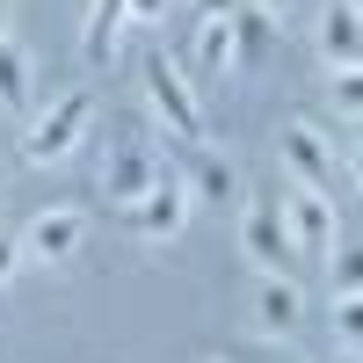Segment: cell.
<instances>
[{
    "instance_id": "1",
    "label": "cell",
    "mask_w": 363,
    "mask_h": 363,
    "mask_svg": "<svg viewBox=\"0 0 363 363\" xmlns=\"http://www.w3.org/2000/svg\"><path fill=\"white\" fill-rule=\"evenodd\" d=\"M145 102H153V116H160V131L167 138H182V145H203V102H196V87H189V73L174 66V58H145Z\"/></svg>"
},
{
    "instance_id": "2",
    "label": "cell",
    "mask_w": 363,
    "mask_h": 363,
    "mask_svg": "<svg viewBox=\"0 0 363 363\" xmlns=\"http://www.w3.org/2000/svg\"><path fill=\"white\" fill-rule=\"evenodd\" d=\"M87 124H95V95H87V87H66V95H58L37 124L22 131V160L29 167H51V160H66L73 145L87 138Z\"/></svg>"
},
{
    "instance_id": "3",
    "label": "cell",
    "mask_w": 363,
    "mask_h": 363,
    "mask_svg": "<svg viewBox=\"0 0 363 363\" xmlns=\"http://www.w3.org/2000/svg\"><path fill=\"white\" fill-rule=\"evenodd\" d=\"M284 160H291V174H298V189H313V196H327L335 203V138H327L320 124H284Z\"/></svg>"
},
{
    "instance_id": "4",
    "label": "cell",
    "mask_w": 363,
    "mask_h": 363,
    "mask_svg": "<svg viewBox=\"0 0 363 363\" xmlns=\"http://www.w3.org/2000/svg\"><path fill=\"white\" fill-rule=\"evenodd\" d=\"M160 182H167V174H160V153H145V145H116L109 167H102V203L131 211L138 196H153Z\"/></svg>"
},
{
    "instance_id": "5",
    "label": "cell",
    "mask_w": 363,
    "mask_h": 363,
    "mask_svg": "<svg viewBox=\"0 0 363 363\" xmlns=\"http://www.w3.org/2000/svg\"><path fill=\"white\" fill-rule=\"evenodd\" d=\"M87 240V211H37L22 233V262H73Z\"/></svg>"
},
{
    "instance_id": "6",
    "label": "cell",
    "mask_w": 363,
    "mask_h": 363,
    "mask_svg": "<svg viewBox=\"0 0 363 363\" xmlns=\"http://www.w3.org/2000/svg\"><path fill=\"white\" fill-rule=\"evenodd\" d=\"M240 247H247V262L262 269V277H291V233H284V218H277V211H269V203H255L247 211V218H240Z\"/></svg>"
},
{
    "instance_id": "7",
    "label": "cell",
    "mask_w": 363,
    "mask_h": 363,
    "mask_svg": "<svg viewBox=\"0 0 363 363\" xmlns=\"http://www.w3.org/2000/svg\"><path fill=\"white\" fill-rule=\"evenodd\" d=\"M277 218H284V233H291V247L335 255V203H327V196H313V189H291Z\"/></svg>"
},
{
    "instance_id": "8",
    "label": "cell",
    "mask_w": 363,
    "mask_h": 363,
    "mask_svg": "<svg viewBox=\"0 0 363 363\" xmlns=\"http://www.w3.org/2000/svg\"><path fill=\"white\" fill-rule=\"evenodd\" d=\"M124 225L145 233V240H174L182 225H189V189H182V182H160L153 196H138V203L124 211Z\"/></svg>"
},
{
    "instance_id": "9",
    "label": "cell",
    "mask_w": 363,
    "mask_h": 363,
    "mask_svg": "<svg viewBox=\"0 0 363 363\" xmlns=\"http://www.w3.org/2000/svg\"><path fill=\"white\" fill-rule=\"evenodd\" d=\"M320 58L335 73H356L363 58V22H356V0H327L320 8Z\"/></svg>"
},
{
    "instance_id": "10",
    "label": "cell",
    "mask_w": 363,
    "mask_h": 363,
    "mask_svg": "<svg viewBox=\"0 0 363 363\" xmlns=\"http://www.w3.org/2000/svg\"><path fill=\"white\" fill-rule=\"evenodd\" d=\"M298 320H306L298 284H291V277H262V291H255V327H262V335H298Z\"/></svg>"
},
{
    "instance_id": "11",
    "label": "cell",
    "mask_w": 363,
    "mask_h": 363,
    "mask_svg": "<svg viewBox=\"0 0 363 363\" xmlns=\"http://www.w3.org/2000/svg\"><path fill=\"white\" fill-rule=\"evenodd\" d=\"M196 73H211V80H225V73H240V44H233V15H203V22H196Z\"/></svg>"
},
{
    "instance_id": "12",
    "label": "cell",
    "mask_w": 363,
    "mask_h": 363,
    "mask_svg": "<svg viewBox=\"0 0 363 363\" xmlns=\"http://www.w3.org/2000/svg\"><path fill=\"white\" fill-rule=\"evenodd\" d=\"M116 29H124V0H87V22H80V58L87 66H109L116 58Z\"/></svg>"
},
{
    "instance_id": "13",
    "label": "cell",
    "mask_w": 363,
    "mask_h": 363,
    "mask_svg": "<svg viewBox=\"0 0 363 363\" xmlns=\"http://www.w3.org/2000/svg\"><path fill=\"white\" fill-rule=\"evenodd\" d=\"M37 66H29V51L0 37V109L8 116H29V95H37V80H29Z\"/></svg>"
},
{
    "instance_id": "14",
    "label": "cell",
    "mask_w": 363,
    "mask_h": 363,
    "mask_svg": "<svg viewBox=\"0 0 363 363\" xmlns=\"http://www.w3.org/2000/svg\"><path fill=\"white\" fill-rule=\"evenodd\" d=\"M189 196H203V203H233L240 196V174H233V160H196V182H189Z\"/></svg>"
},
{
    "instance_id": "15",
    "label": "cell",
    "mask_w": 363,
    "mask_h": 363,
    "mask_svg": "<svg viewBox=\"0 0 363 363\" xmlns=\"http://www.w3.org/2000/svg\"><path fill=\"white\" fill-rule=\"evenodd\" d=\"M335 109H342V124L356 131V109H363V87H356V73H335Z\"/></svg>"
},
{
    "instance_id": "16",
    "label": "cell",
    "mask_w": 363,
    "mask_h": 363,
    "mask_svg": "<svg viewBox=\"0 0 363 363\" xmlns=\"http://www.w3.org/2000/svg\"><path fill=\"white\" fill-rule=\"evenodd\" d=\"M335 335H342V349H356V335H363V313H356V298H335Z\"/></svg>"
},
{
    "instance_id": "17",
    "label": "cell",
    "mask_w": 363,
    "mask_h": 363,
    "mask_svg": "<svg viewBox=\"0 0 363 363\" xmlns=\"http://www.w3.org/2000/svg\"><path fill=\"white\" fill-rule=\"evenodd\" d=\"M356 284H363V262L356 255H335V298H356Z\"/></svg>"
},
{
    "instance_id": "18",
    "label": "cell",
    "mask_w": 363,
    "mask_h": 363,
    "mask_svg": "<svg viewBox=\"0 0 363 363\" xmlns=\"http://www.w3.org/2000/svg\"><path fill=\"white\" fill-rule=\"evenodd\" d=\"M174 0H124V22H160Z\"/></svg>"
},
{
    "instance_id": "19",
    "label": "cell",
    "mask_w": 363,
    "mask_h": 363,
    "mask_svg": "<svg viewBox=\"0 0 363 363\" xmlns=\"http://www.w3.org/2000/svg\"><path fill=\"white\" fill-rule=\"evenodd\" d=\"M15 269H22V240H15V233H0V284H8Z\"/></svg>"
},
{
    "instance_id": "20",
    "label": "cell",
    "mask_w": 363,
    "mask_h": 363,
    "mask_svg": "<svg viewBox=\"0 0 363 363\" xmlns=\"http://www.w3.org/2000/svg\"><path fill=\"white\" fill-rule=\"evenodd\" d=\"M240 8H247V0H196V22L203 15H240Z\"/></svg>"
},
{
    "instance_id": "21",
    "label": "cell",
    "mask_w": 363,
    "mask_h": 363,
    "mask_svg": "<svg viewBox=\"0 0 363 363\" xmlns=\"http://www.w3.org/2000/svg\"><path fill=\"white\" fill-rule=\"evenodd\" d=\"M8 22H15V0H0V37H8Z\"/></svg>"
},
{
    "instance_id": "22",
    "label": "cell",
    "mask_w": 363,
    "mask_h": 363,
    "mask_svg": "<svg viewBox=\"0 0 363 363\" xmlns=\"http://www.w3.org/2000/svg\"><path fill=\"white\" fill-rule=\"evenodd\" d=\"M269 8H277V22H284V8H298V0H269Z\"/></svg>"
},
{
    "instance_id": "23",
    "label": "cell",
    "mask_w": 363,
    "mask_h": 363,
    "mask_svg": "<svg viewBox=\"0 0 363 363\" xmlns=\"http://www.w3.org/2000/svg\"><path fill=\"white\" fill-rule=\"evenodd\" d=\"M335 363H356V349H342V356H335Z\"/></svg>"
}]
</instances>
